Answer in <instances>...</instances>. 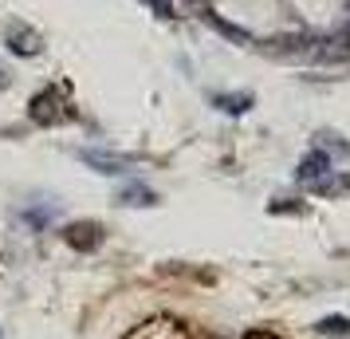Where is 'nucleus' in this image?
<instances>
[{
  "label": "nucleus",
  "mask_w": 350,
  "mask_h": 339,
  "mask_svg": "<svg viewBox=\"0 0 350 339\" xmlns=\"http://www.w3.org/2000/svg\"><path fill=\"white\" fill-rule=\"evenodd\" d=\"M75 158L83 162V166H91V170H98V174H126L130 166H134V158H126V154H111V150H75Z\"/></svg>",
  "instance_id": "obj_1"
},
{
  "label": "nucleus",
  "mask_w": 350,
  "mask_h": 339,
  "mask_svg": "<svg viewBox=\"0 0 350 339\" xmlns=\"http://www.w3.org/2000/svg\"><path fill=\"white\" fill-rule=\"evenodd\" d=\"M327 174H331V154H327L323 146H319V150H307L303 162H299V170H295V178L307 181V186L319 181V178H327Z\"/></svg>",
  "instance_id": "obj_2"
},
{
  "label": "nucleus",
  "mask_w": 350,
  "mask_h": 339,
  "mask_svg": "<svg viewBox=\"0 0 350 339\" xmlns=\"http://www.w3.org/2000/svg\"><path fill=\"white\" fill-rule=\"evenodd\" d=\"M311 194H319V197H338V194H350V174H327V178H319V181H311Z\"/></svg>",
  "instance_id": "obj_3"
},
{
  "label": "nucleus",
  "mask_w": 350,
  "mask_h": 339,
  "mask_svg": "<svg viewBox=\"0 0 350 339\" xmlns=\"http://www.w3.org/2000/svg\"><path fill=\"white\" fill-rule=\"evenodd\" d=\"M154 201H158V194L138 186V181H130V186L118 190V205H154Z\"/></svg>",
  "instance_id": "obj_4"
},
{
  "label": "nucleus",
  "mask_w": 350,
  "mask_h": 339,
  "mask_svg": "<svg viewBox=\"0 0 350 339\" xmlns=\"http://www.w3.org/2000/svg\"><path fill=\"white\" fill-rule=\"evenodd\" d=\"M8 48L16 51V55H32V51H40V40H36V32L12 28V44H8Z\"/></svg>",
  "instance_id": "obj_5"
},
{
  "label": "nucleus",
  "mask_w": 350,
  "mask_h": 339,
  "mask_svg": "<svg viewBox=\"0 0 350 339\" xmlns=\"http://www.w3.org/2000/svg\"><path fill=\"white\" fill-rule=\"evenodd\" d=\"M319 331H323V336H338V339H350V320H342V316H327V320L319 323Z\"/></svg>",
  "instance_id": "obj_6"
},
{
  "label": "nucleus",
  "mask_w": 350,
  "mask_h": 339,
  "mask_svg": "<svg viewBox=\"0 0 350 339\" xmlns=\"http://www.w3.org/2000/svg\"><path fill=\"white\" fill-rule=\"evenodd\" d=\"M217 107H224L228 114H240V111H248V107H252V95H221V99H217Z\"/></svg>",
  "instance_id": "obj_7"
},
{
  "label": "nucleus",
  "mask_w": 350,
  "mask_h": 339,
  "mask_svg": "<svg viewBox=\"0 0 350 339\" xmlns=\"http://www.w3.org/2000/svg\"><path fill=\"white\" fill-rule=\"evenodd\" d=\"M146 4H150V8H154V12H158V16H174V4H170V0H146Z\"/></svg>",
  "instance_id": "obj_8"
}]
</instances>
